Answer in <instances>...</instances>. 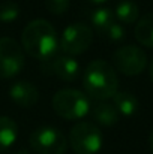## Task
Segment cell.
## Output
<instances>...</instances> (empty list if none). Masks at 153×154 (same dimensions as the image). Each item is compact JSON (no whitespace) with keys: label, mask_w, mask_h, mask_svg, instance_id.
Instances as JSON below:
<instances>
[{"label":"cell","mask_w":153,"mask_h":154,"mask_svg":"<svg viewBox=\"0 0 153 154\" xmlns=\"http://www.w3.org/2000/svg\"><path fill=\"white\" fill-rule=\"evenodd\" d=\"M29 144L36 154H65L69 147L63 132L53 126H41L33 130Z\"/></svg>","instance_id":"5"},{"label":"cell","mask_w":153,"mask_h":154,"mask_svg":"<svg viewBox=\"0 0 153 154\" xmlns=\"http://www.w3.org/2000/svg\"><path fill=\"white\" fill-rule=\"evenodd\" d=\"M21 45L23 51L30 57L44 61L51 58L59 50V36L50 21L33 20L21 33Z\"/></svg>","instance_id":"1"},{"label":"cell","mask_w":153,"mask_h":154,"mask_svg":"<svg viewBox=\"0 0 153 154\" xmlns=\"http://www.w3.org/2000/svg\"><path fill=\"white\" fill-rule=\"evenodd\" d=\"M138 15H140V9L137 3H134L132 0H123L114 9V17L123 24H134Z\"/></svg>","instance_id":"15"},{"label":"cell","mask_w":153,"mask_h":154,"mask_svg":"<svg viewBox=\"0 0 153 154\" xmlns=\"http://www.w3.org/2000/svg\"><path fill=\"white\" fill-rule=\"evenodd\" d=\"M111 99H113V105L116 106L117 112L122 114V115H126V117L134 115L138 109V100L132 93L117 91Z\"/></svg>","instance_id":"14"},{"label":"cell","mask_w":153,"mask_h":154,"mask_svg":"<svg viewBox=\"0 0 153 154\" xmlns=\"http://www.w3.org/2000/svg\"><path fill=\"white\" fill-rule=\"evenodd\" d=\"M18 15H20V8L15 2L6 0L0 3V21L11 23V21H15Z\"/></svg>","instance_id":"17"},{"label":"cell","mask_w":153,"mask_h":154,"mask_svg":"<svg viewBox=\"0 0 153 154\" xmlns=\"http://www.w3.org/2000/svg\"><path fill=\"white\" fill-rule=\"evenodd\" d=\"M83 87L87 97L98 102L111 99L119 91V78L116 69L105 60L90 61L83 73Z\"/></svg>","instance_id":"2"},{"label":"cell","mask_w":153,"mask_h":154,"mask_svg":"<svg viewBox=\"0 0 153 154\" xmlns=\"http://www.w3.org/2000/svg\"><path fill=\"white\" fill-rule=\"evenodd\" d=\"M53 109L54 112L65 120H81L90 112V100L86 93L74 88L59 90L53 96Z\"/></svg>","instance_id":"3"},{"label":"cell","mask_w":153,"mask_h":154,"mask_svg":"<svg viewBox=\"0 0 153 154\" xmlns=\"http://www.w3.org/2000/svg\"><path fill=\"white\" fill-rule=\"evenodd\" d=\"M24 67L23 47L12 38H0V78L17 76Z\"/></svg>","instance_id":"7"},{"label":"cell","mask_w":153,"mask_h":154,"mask_svg":"<svg viewBox=\"0 0 153 154\" xmlns=\"http://www.w3.org/2000/svg\"><path fill=\"white\" fill-rule=\"evenodd\" d=\"M15 154H30V153H29L27 150H18V151H17Z\"/></svg>","instance_id":"23"},{"label":"cell","mask_w":153,"mask_h":154,"mask_svg":"<svg viewBox=\"0 0 153 154\" xmlns=\"http://www.w3.org/2000/svg\"><path fill=\"white\" fill-rule=\"evenodd\" d=\"M41 63H42V70L45 73L53 72L57 78L68 81V82L75 81L81 72L80 63L71 55H57L54 58L51 57V58L44 60Z\"/></svg>","instance_id":"9"},{"label":"cell","mask_w":153,"mask_h":154,"mask_svg":"<svg viewBox=\"0 0 153 154\" xmlns=\"http://www.w3.org/2000/svg\"><path fill=\"white\" fill-rule=\"evenodd\" d=\"M9 96L18 106L32 108L38 103L39 91L38 88L29 81H17L9 88Z\"/></svg>","instance_id":"10"},{"label":"cell","mask_w":153,"mask_h":154,"mask_svg":"<svg viewBox=\"0 0 153 154\" xmlns=\"http://www.w3.org/2000/svg\"><path fill=\"white\" fill-rule=\"evenodd\" d=\"M134 35L143 47L153 50V14H147L138 20Z\"/></svg>","instance_id":"13"},{"label":"cell","mask_w":153,"mask_h":154,"mask_svg":"<svg viewBox=\"0 0 153 154\" xmlns=\"http://www.w3.org/2000/svg\"><path fill=\"white\" fill-rule=\"evenodd\" d=\"M149 147H150V151L153 154V130L150 132V136H149Z\"/></svg>","instance_id":"20"},{"label":"cell","mask_w":153,"mask_h":154,"mask_svg":"<svg viewBox=\"0 0 153 154\" xmlns=\"http://www.w3.org/2000/svg\"><path fill=\"white\" fill-rule=\"evenodd\" d=\"M113 63L120 73L126 76H137L146 69L147 55L135 45H126L113 54Z\"/></svg>","instance_id":"8"},{"label":"cell","mask_w":153,"mask_h":154,"mask_svg":"<svg viewBox=\"0 0 153 154\" xmlns=\"http://www.w3.org/2000/svg\"><path fill=\"white\" fill-rule=\"evenodd\" d=\"M71 0H45V8L53 15H63L68 12Z\"/></svg>","instance_id":"18"},{"label":"cell","mask_w":153,"mask_h":154,"mask_svg":"<svg viewBox=\"0 0 153 154\" xmlns=\"http://www.w3.org/2000/svg\"><path fill=\"white\" fill-rule=\"evenodd\" d=\"M90 109H92V115H93L95 121L98 124H101V126L110 127V126H114L119 121L120 114L117 112V109H116V106L113 103L101 100L95 106H92Z\"/></svg>","instance_id":"11"},{"label":"cell","mask_w":153,"mask_h":154,"mask_svg":"<svg viewBox=\"0 0 153 154\" xmlns=\"http://www.w3.org/2000/svg\"><path fill=\"white\" fill-rule=\"evenodd\" d=\"M102 142L99 127L90 121H78L69 132L68 144L75 154H96L102 148Z\"/></svg>","instance_id":"4"},{"label":"cell","mask_w":153,"mask_h":154,"mask_svg":"<svg viewBox=\"0 0 153 154\" xmlns=\"http://www.w3.org/2000/svg\"><path fill=\"white\" fill-rule=\"evenodd\" d=\"M149 73H150V79H152V82H153V58H152V61H150V66H149Z\"/></svg>","instance_id":"21"},{"label":"cell","mask_w":153,"mask_h":154,"mask_svg":"<svg viewBox=\"0 0 153 154\" xmlns=\"http://www.w3.org/2000/svg\"><path fill=\"white\" fill-rule=\"evenodd\" d=\"M93 42V30L83 24V23H75L68 26L59 41L60 50L65 52V55H80L86 52Z\"/></svg>","instance_id":"6"},{"label":"cell","mask_w":153,"mask_h":154,"mask_svg":"<svg viewBox=\"0 0 153 154\" xmlns=\"http://www.w3.org/2000/svg\"><path fill=\"white\" fill-rule=\"evenodd\" d=\"M18 138L17 123L6 115H0V153L9 150Z\"/></svg>","instance_id":"12"},{"label":"cell","mask_w":153,"mask_h":154,"mask_svg":"<svg viewBox=\"0 0 153 154\" xmlns=\"http://www.w3.org/2000/svg\"><path fill=\"white\" fill-rule=\"evenodd\" d=\"M87 2L95 3V5H102V3H104V2H107V0H87Z\"/></svg>","instance_id":"22"},{"label":"cell","mask_w":153,"mask_h":154,"mask_svg":"<svg viewBox=\"0 0 153 154\" xmlns=\"http://www.w3.org/2000/svg\"><path fill=\"white\" fill-rule=\"evenodd\" d=\"M104 36H107V39L111 41V42H122L125 39V36H126V30H125V27L122 24L113 23L107 29V32L104 33Z\"/></svg>","instance_id":"19"},{"label":"cell","mask_w":153,"mask_h":154,"mask_svg":"<svg viewBox=\"0 0 153 154\" xmlns=\"http://www.w3.org/2000/svg\"><path fill=\"white\" fill-rule=\"evenodd\" d=\"M90 20H92V26H93L101 35H104V33L107 32V29H108L113 23H116V21H114V20H116L114 12H113L110 8H99V9L93 11Z\"/></svg>","instance_id":"16"}]
</instances>
